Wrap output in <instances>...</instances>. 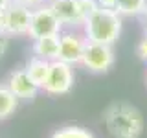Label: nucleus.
<instances>
[{
    "instance_id": "nucleus-1",
    "label": "nucleus",
    "mask_w": 147,
    "mask_h": 138,
    "mask_svg": "<svg viewBox=\"0 0 147 138\" xmlns=\"http://www.w3.org/2000/svg\"><path fill=\"white\" fill-rule=\"evenodd\" d=\"M107 131L114 138H140L145 122L140 109L125 101H114L103 112Z\"/></svg>"
},
{
    "instance_id": "nucleus-2",
    "label": "nucleus",
    "mask_w": 147,
    "mask_h": 138,
    "mask_svg": "<svg viewBox=\"0 0 147 138\" xmlns=\"http://www.w3.org/2000/svg\"><path fill=\"white\" fill-rule=\"evenodd\" d=\"M121 18L123 17L116 9L96 6L83 24V33L90 43L112 46L121 35V24H123Z\"/></svg>"
},
{
    "instance_id": "nucleus-3",
    "label": "nucleus",
    "mask_w": 147,
    "mask_h": 138,
    "mask_svg": "<svg viewBox=\"0 0 147 138\" xmlns=\"http://www.w3.org/2000/svg\"><path fill=\"white\" fill-rule=\"evenodd\" d=\"M50 6L63 26L83 28L86 17L98 4L96 0H50Z\"/></svg>"
},
{
    "instance_id": "nucleus-4",
    "label": "nucleus",
    "mask_w": 147,
    "mask_h": 138,
    "mask_svg": "<svg viewBox=\"0 0 147 138\" xmlns=\"http://www.w3.org/2000/svg\"><path fill=\"white\" fill-rule=\"evenodd\" d=\"M63 31V24L53 13L50 2H44L40 6L31 9V18H30V30L28 35L31 39H42L50 35H59Z\"/></svg>"
},
{
    "instance_id": "nucleus-5",
    "label": "nucleus",
    "mask_w": 147,
    "mask_h": 138,
    "mask_svg": "<svg viewBox=\"0 0 147 138\" xmlns=\"http://www.w3.org/2000/svg\"><path fill=\"white\" fill-rule=\"evenodd\" d=\"M74 68L72 64L61 61V59H55V61L50 63V72L48 77H46L42 89L44 92L52 96H63L68 94L74 87Z\"/></svg>"
},
{
    "instance_id": "nucleus-6",
    "label": "nucleus",
    "mask_w": 147,
    "mask_h": 138,
    "mask_svg": "<svg viewBox=\"0 0 147 138\" xmlns=\"http://www.w3.org/2000/svg\"><path fill=\"white\" fill-rule=\"evenodd\" d=\"M114 61H116V57H114L112 46L88 41L85 53H83V59H81V64L94 74H105L112 68Z\"/></svg>"
},
{
    "instance_id": "nucleus-7",
    "label": "nucleus",
    "mask_w": 147,
    "mask_h": 138,
    "mask_svg": "<svg viewBox=\"0 0 147 138\" xmlns=\"http://www.w3.org/2000/svg\"><path fill=\"white\" fill-rule=\"evenodd\" d=\"M86 37L79 31H61L59 33V59L68 64L81 63L86 48Z\"/></svg>"
},
{
    "instance_id": "nucleus-8",
    "label": "nucleus",
    "mask_w": 147,
    "mask_h": 138,
    "mask_svg": "<svg viewBox=\"0 0 147 138\" xmlns=\"http://www.w3.org/2000/svg\"><path fill=\"white\" fill-rule=\"evenodd\" d=\"M30 18H31L30 7L17 4V2H11L6 7V26H4V31L7 35H28Z\"/></svg>"
},
{
    "instance_id": "nucleus-9",
    "label": "nucleus",
    "mask_w": 147,
    "mask_h": 138,
    "mask_svg": "<svg viewBox=\"0 0 147 138\" xmlns=\"http://www.w3.org/2000/svg\"><path fill=\"white\" fill-rule=\"evenodd\" d=\"M7 87L18 99H35L37 92L40 89V87H37L33 83V79L28 76L26 68H18V70L9 74Z\"/></svg>"
},
{
    "instance_id": "nucleus-10",
    "label": "nucleus",
    "mask_w": 147,
    "mask_h": 138,
    "mask_svg": "<svg viewBox=\"0 0 147 138\" xmlns=\"http://www.w3.org/2000/svg\"><path fill=\"white\" fill-rule=\"evenodd\" d=\"M33 53L46 61L59 59V35H50L33 41Z\"/></svg>"
},
{
    "instance_id": "nucleus-11",
    "label": "nucleus",
    "mask_w": 147,
    "mask_h": 138,
    "mask_svg": "<svg viewBox=\"0 0 147 138\" xmlns=\"http://www.w3.org/2000/svg\"><path fill=\"white\" fill-rule=\"evenodd\" d=\"M50 63L52 61H46V59L42 57H31L30 61L26 63V72H28V76L33 79V83L37 87H40L42 89V85H44V81H46V77H48V72H50Z\"/></svg>"
},
{
    "instance_id": "nucleus-12",
    "label": "nucleus",
    "mask_w": 147,
    "mask_h": 138,
    "mask_svg": "<svg viewBox=\"0 0 147 138\" xmlns=\"http://www.w3.org/2000/svg\"><path fill=\"white\" fill-rule=\"evenodd\" d=\"M18 105V98L9 90V87L0 85V120L9 118Z\"/></svg>"
},
{
    "instance_id": "nucleus-13",
    "label": "nucleus",
    "mask_w": 147,
    "mask_h": 138,
    "mask_svg": "<svg viewBox=\"0 0 147 138\" xmlns=\"http://www.w3.org/2000/svg\"><path fill=\"white\" fill-rule=\"evenodd\" d=\"M147 7V0H116V11L121 17H136L144 13Z\"/></svg>"
},
{
    "instance_id": "nucleus-14",
    "label": "nucleus",
    "mask_w": 147,
    "mask_h": 138,
    "mask_svg": "<svg viewBox=\"0 0 147 138\" xmlns=\"http://www.w3.org/2000/svg\"><path fill=\"white\" fill-rule=\"evenodd\" d=\"M52 138H96L88 129L81 125H64L52 135Z\"/></svg>"
},
{
    "instance_id": "nucleus-15",
    "label": "nucleus",
    "mask_w": 147,
    "mask_h": 138,
    "mask_svg": "<svg viewBox=\"0 0 147 138\" xmlns=\"http://www.w3.org/2000/svg\"><path fill=\"white\" fill-rule=\"evenodd\" d=\"M136 53H138V57H140L144 63H147V33H145L144 37H142V41L138 43Z\"/></svg>"
},
{
    "instance_id": "nucleus-16",
    "label": "nucleus",
    "mask_w": 147,
    "mask_h": 138,
    "mask_svg": "<svg viewBox=\"0 0 147 138\" xmlns=\"http://www.w3.org/2000/svg\"><path fill=\"white\" fill-rule=\"evenodd\" d=\"M13 2H17V4H22V6H26V7L33 9V7H37V6H40V4L48 2V0H13Z\"/></svg>"
},
{
    "instance_id": "nucleus-17",
    "label": "nucleus",
    "mask_w": 147,
    "mask_h": 138,
    "mask_svg": "<svg viewBox=\"0 0 147 138\" xmlns=\"http://www.w3.org/2000/svg\"><path fill=\"white\" fill-rule=\"evenodd\" d=\"M99 7H107V9H114L116 7V0H96Z\"/></svg>"
},
{
    "instance_id": "nucleus-18",
    "label": "nucleus",
    "mask_w": 147,
    "mask_h": 138,
    "mask_svg": "<svg viewBox=\"0 0 147 138\" xmlns=\"http://www.w3.org/2000/svg\"><path fill=\"white\" fill-rule=\"evenodd\" d=\"M7 50V33H0V57Z\"/></svg>"
},
{
    "instance_id": "nucleus-19",
    "label": "nucleus",
    "mask_w": 147,
    "mask_h": 138,
    "mask_svg": "<svg viewBox=\"0 0 147 138\" xmlns=\"http://www.w3.org/2000/svg\"><path fill=\"white\" fill-rule=\"evenodd\" d=\"M4 26H6V9H0V33H6Z\"/></svg>"
},
{
    "instance_id": "nucleus-20",
    "label": "nucleus",
    "mask_w": 147,
    "mask_h": 138,
    "mask_svg": "<svg viewBox=\"0 0 147 138\" xmlns=\"http://www.w3.org/2000/svg\"><path fill=\"white\" fill-rule=\"evenodd\" d=\"M11 2H13V0H0V9H6Z\"/></svg>"
},
{
    "instance_id": "nucleus-21",
    "label": "nucleus",
    "mask_w": 147,
    "mask_h": 138,
    "mask_svg": "<svg viewBox=\"0 0 147 138\" xmlns=\"http://www.w3.org/2000/svg\"><path fill=\"white\" fill-rule=\"evenodd\" d=\"M48 2H50V0H48Z\"/></svg>"
}]
</instances>
